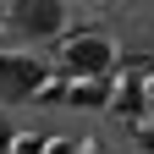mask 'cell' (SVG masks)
Wrapping results in <instances>:
<instances>
[{
    "instance_id": "1",
    "label": "cell",
    "mask_w": 154,
    "mask_h": 154,
    "mask_svg": "<svg viewBox=\"0 0 154 154\" xmlns=\"http://www.w3.org/2000/svg\"><path fill=\"white\" fill-rule=\"evenodd\" d=\"M44 66L33 61V55H17V50H0V105H22L38 94V83H44Z\"/></svg>"
},
{
    "instance_id": "2",
    "label": "cell",
    "mask_w": 154,
    "mask_h": 154,
    "mask_svg": "<svg viewBox=\"0 0 154 154\" xmlns=\"http://www.w3.org/2000/svg\"><path fill=\"white\" fill-rule=\"evenodd\" d=\"M110 66H116V44L105 33L66 38V77H110Z\"/></svg>"
},
{
    "instance_id": "3",
    "label": "cell",
    "mask_w": 154,
    "mask_h": 154,
    "mask_svg": "<svg viewBox=\"0 0 154 154\" xmlns=\"http://www.w3.org/2000/svg\"><path fill=\"white\" fill-rule=\"evenodd\" d=\"M66 28V6L61 0H17V33H28V38H55Z\"/></svg>"
},
{
    "instance_id": "4",
    "label": "cell",
    "mask_w": 154,
    "mask_h": 154,
    "mask_svg": "<svg viewBox=\"0 0 154 154\" xmlns=\"http://www.w3.org/2000/svg\"><path fill=\"white\" fill-rule=\"evenodd\" d=\"M66 99L72 105H88V110H105L110 105V77H72V83H66Z\"/></svg>"
},
{
    "instance_id": "5",
    "label": "cell",
    "mask_w": 154,
    "mask_h": 154,
    "mask_svg": "<svg viewBox=\"0 0 154 154\" xmlns=\"http://www.w3.org/2000/svg\"><path fill=\"white\" fill-rule=\"evenodd\" d=\"M110 105H116V110L143 116V110H149V94H143V83H132V88H116V94H110Z\"/></svg>"
},
{
    "instance_id": "6",
    "label": "cell",
    "mask_w": 154,
    "mask_h": 154,
    "mask_svg": "<svg viewBox=\"0 0 154 154\" xmlns=\"http://www.w3.org/2000/svg\"><path fill=\"white\" fill-rule=\"evenodd\" d=\"M38 149H44L38 138H17V143H11V154H38Z\"/></svg>"
},
{
    "instance_id": "7",
    "label": "cell",
    "mask_w": 154,
    "mask_h": 154,
    "mask_svg": "<svg viewBox=\"0 0 154 154\" xmlns=\"http://www.w3.org/2000/svg\"><path fill=\"white\" fill-rule=\"evenodd\" d=\"M38 154H77V149H72V143H44Z\"/></svg>"
},
{
    "instance_id": "8",
    "label": "cell",
    "mask_w": 154,
    "mask_h": 154,
    "mask_svg": "<svg viewBox=\"0 0 154 154\" xmlns=\"http://www.w3.org/2000/svg\"><path fill=\"white\" fill-rule=\"evenodd\" d=\"M143 94H149V105H154V77H149V83H143Z\"/></svg>"
}]
</instances>
